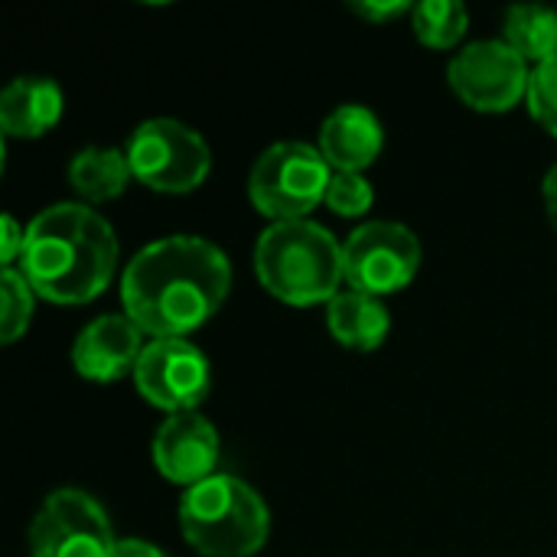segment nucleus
Wrapping results in <instances>:
<instances>
[{
    "label": "nucleus",
    "instance_id": "nucleus-20",
    "mask_svg": "<svg viewBox=\"0 0 557 557\" xmlns=\"http://www.w3.org/2000/svg\"><path fill=\"white\" fill-rule=\"evenodd\" d=\"M372 202H375V189L362 173H336L333 170V180L326 189V206L336 215H343V219L366 215L372 209Z\"/></svg>",
    "mask_w": 557,
    "mask_h": 557
},
{
    "label": "nucleus",
    "instance_id": "nucleus-19",
    "mask_svg": "<svg viewBox=\"0 0 557 557\" xmlns=\"http://www.w3.org/2000/svg\"><path fill=\"white\" fill-rule=\"evenodd\" d=\"M33 297H36V290L29 287L23 271L3 268V274H0V300H3V307H0V343L3 346L16 343L29 330Z\"/></svg>",
    "mask_w": 557,
    "mask_h": 557
},
{
    "label": "nucleus",
    "instance_id": "nucleus-22",
    "mask_svg": "<svg viewBox=\"0 0 557 557\" xmlns=\"http://www.w3.org/2000/svg\"><path fill=\"white\" fill-rule=\"evenodd\" d=\"M352 10H356L362 20H369V23H385V20H395V16H401V13H411L414 7L405 3V0H366V3L356 0Z\"/></svg>",
    "mask_w": 557,
    "mask_h": 557
},
{
    "label": "nucleus",
    "instance_id": "nucleus-3",
    "mask_svg": "<svg viewBox=\"0 0 557 557\" xmlns=\"http://www.w3.org/2000/svg\"><path fill=\"white\" fill-rule=\"evenodd\" d=\"M255 274L268 294L290 307L330 304L346 281L343 245L310 219L271 222L255 245Z\"/></svg>",
    "mask_w": 557,
    "mask_h": 557
},
{
    "label": "nucleus",
    "instance_id": "nucleus-24",
    "mask_svg": "<svg viewBox=\"0 0 557 557\" xmlns=\"http://www.w3.org/2000/svg\"><path fill=\"white\" fill-rule=\"evenodd\" d=\"M111 557H166L157 545L144 542V539H117Z\"/></svg>",
    "mask_w": 557,
    "mask_h": 557
},
{
    "label": "nucleus",
    "instance_id": "nucleus-11",
    "mask_svg": "<svg viewBox=\"0 0 557 557\" xmlns=\"http://www.w3.org/2000/svg\"><path fill=\"white\" fill-rule=\"evenodd\" d=\"M153 467L163 480L180 486H199L215 476L219 467V431L209 418L186 411L170 414L153 434Z\"/></svg>",
    "mask_w": 557,
    "mask_h": 557
},
{
    "label": "nucleus",
    "instance_id": "nucleus-10",
    "mask_svg": "<svg viewBox=\"0 0 557 557\" xmlns=\"http://www.w3.org/2000/svg\"><path fill=\"white\" fill-rule=\"evenodd\" d=\"M134 385L153 408L166 414H186L209 398L212 366L189 339H153L137 362Z\"/></svg>",
    "mask_w": 557,
    "mask_h": 557
},
{
    "label": "nucleus",
    "instance_id": "nucleus-21",
    "mask_svg": "<svg viewBox=\"0 0 557 557\" xmlns=\"http://www.w3.org/2000/svg\"><path fill=\"white\" fill-rule=\"evenodd\" d=\"M529 111L532 117L557 137V59L552 62H542L532 69V78H529Z\"/></svg>",
    "mask_w": 557,
    "mask_h": 557
},
{
    "label": "nucleus",
    "instance_id": "nucleus-15",
    "mask_svg": "<svg viewBox=\"0 0 557 557\" xmlns=\"http://www.w3.org/2000/svg\"><path fill=\"white\" fill-rule=\"evenodd\" d=\"M326 326L339 346L356 352H372L388 339L392 313L382 304V297L362 290H339L326 304Z\"/></svg>",
    "mask_w": 557,
    "mask_h": 557
},
{
    "label": "nucleus",
    "instance_id": "nucleus-4",
    "mask_svg": "<svg viewBox=\"0 0 557 557\" xmlns=\"http://www.w3.org/2000/svg\"><path fill=\"white\" fill-rule=\"evenodd\" d=\"M180 532L202 557H251L268 545L271 512L245 480L215 473L180 499Z\"/></svg>",
    "mask_w": 557,
    "mask_h": 557
},
{
    "label": "nucleus",
    "instance_id": "nucleus-25",
    "mask_svg": "<svg viewBox=\"0 0 557 557\" xmlns=\"http://www.w3.org/2000/svg\"><path fill=\"white\" fill-rule=\"evenodd\" d=\"M542 202H545L548 222L557 228V163L545 173V180H542Z\"/></svg>",
    "mask_w": 557,
    "mask_h": 557
},
{
    "label": "nucleus",
    "instance_id": "nucleus-23",
    "mask_svg": "<svg viewBox=\"0 0 557 557\" xmlns=\"http://www.w3.org/2000/svg\"><path fill=\"white\" fill-rule=\"evenodd\" d=\"M23 248H26V228H20V222L13 215H3V242H0L3 268H10L16 258H23Z\"/></svg>",
    "mask_w": 557,
    "mask_h": 557
},
{
    "label": "nucleus",
    "instance_id": "nucleus-9",
    "mask_svg": "<svg viewBox=\"0 0 557 557\" xmlns=\"http://www.w3.org/2000/svg\"><path fill=\"white\" fill-rule=\"evenodd\" d=\"M117 545L108 512L82 490H55L29 525L33 557H111Z\"/></svg>",
    "mask_w": 557,
    "mask_h": 557
},
{
    "label": "nucleus",
    "instance_id": "nucleus-5",
    "mask_svg": "<svg viewBox=\"0 0 557 557\" xmlns=\"http://www.w3.org/2000/svg\"><path fill=\"white\" fill-rule=\"evenodd\" d=\"M330 180L333 166L320 147L304 140H281L255 160L248 196L251 206L271 222H297L326 202Z\"/></svg>",
    "mask_w": 557,
    "mask_h": 557
},
{
    "label": "nucleus",
    "instance_id": "nucleus-1",
    "mask_svg": "<svg viewBox=\"0 0 557 557\" xmlns=\"http://www.w3.org/2000/svg\"><path fill=\"white\" fill-rule=\"evenodd\" d=\"M232 290L225 251L196 235H170L140 248L121 277L124 313L153 339H186L209 323Z\"/></svg>",
    "mask_w": 557,
    "mask_h": 557
},
{
    "label": "nucleus",
    "instance_id": "nucleus-17",
    "mask_svg": "<svg viewBox=\"0 0 557 557\" xmlns=\"http://www.w3.org/2000/svg\"><path fill=\"white\" fill-rule=\"evenodd\" d=\"M506 42L532 65L557 59V10L542 3H516L503 23Z\"/></svg>",
    "mask_w": 557,
    "mask_h": 557
},
{
    "label": "nucleus",
    "instance_id": "nucleus-14",
    "mask_svg": "<svg viewBox=\"0 0 557 557\" xmlns=\"http://www.w3.org/2000/svg\"><path fill=\"white\" fill-rule=\"evenodd\" d=\"M62 117V88L49 75H20L0 91L3 137L33 140L52 131Z\"/></svg>",
    "mask_w": 557,
    "mask_h": 557
},
{
    "label": "nucleus",
    "instance_id": "nucleus-13",
    "mask_svg": "<svg viewBox=\"0 0 557 557\" xmlns=\"http://www.w3.org/2000/svg\"><path fill=\"white\" fill-rule=\"evenodd\" d=\"M385 131L366 104H339L320 127V153L336 173H362L382 153Z\"/></svg>",
    "mask_w": 557,
    "mask_h": 557
},
{
    "label": "nucleus",
    "instance_id": "nucleus-2",
    "mask_svg": "<svg viewBox=\"0 0 557 557\" xmlns=\"http://www.w3.org/2000/svg\"><path fill=\"white\" fill-rule=\"evenodd\" d=\"M117 268V238L104 215L82 202L42 209L26 225L20 271L52 304H88L104 294Z\"/></svg>",
    "mask_w": 557,
    "mask_h": 557
},
{
    "label": "nucleus",
    "instance_id": "nucleus-7",
    "mask_svg": "<svg viewBox=\"0 0 557 557\" xmlns=\"http://www.w3.org/2000/svg\"><path fill=\"white\" fill-rule=\"evenodd\" d=\"M421 268V242L401 222H366L343 245V271L352 290L385 297L405 290Z\"/></svg>",
    "mask_w": 557,
    "mask_h": 557
},
{
    "label": "nucleus",
    "instance_id": "nucleus-16",
    "mask_svg": "<svg viewBox=\"0 0 557 557\" xmlns=\"http://www.w3.org/2000/svg\"><path fill=\"white\" fill-rule=\"evenodd\" d=\"M131 163L124 150L114 147H85L69 163V183L85 202L117 199L131 183Z\"/></svg>",
    "mask_w": 557,
    "mask_h": 557
},
{
    "label": "nucleus",
    "instance_id": "nucleus-12",
    "mask_svg": "<svg viewBox=\"0 0 557 557\" xmlns=\"http://www.w3.org/2000/svg\"><path fill=\"white\" fill-rule=\"evenodd\" d=\"M144 349V333L127 313H104L75 336L72 366L88 382H117L137 372Z\"/></svg>",
    "mask_w": 557,
    "mask_h": 557
},
{
    "label": "nucleus",
    "instance_id": "nucleus-18",
    "mask_svg": "<svg viewBox=\"0 0 557 557\" xmlns=\"http://www.w3.org/2000/svg\"><path fill=\"white\" fill-rule=\"evenodd\" d=\"M414 36L431 49H454L470 29V10L460 0H421L411 10Z\"/></svg>",
    "mask_w": 557,
    "mask_h": 557
},
{
    "label": "nucleus",
    "instance_id": "nucleus-6",
    "mask_svg": "<svg viewBox=\"0 0 557 557\" xmlns=\"http://www.w3.org/2000/svg\"><path fill=\"white\" fill-rule=\"evenodd\" d=\"M124 153L140 186L173 196L199 189L212 170V150L202 134L173 117H150L137 124Z\"/></svg>",
    "mask_w": 557,
    "mask_h": 557
},
{
    "label": "nucleus",
    "instance_id": "nucleus-8",
    "mask_svg": "<svg viewBox=\"0 0 557 557\" xmlns=\"http://www.w3.org/2000/svg\"><path fill=\"white\" fill-rule=\"evenodd\" d=\"M447 78L473 111L503 114L529 95L532 69L506 39H476L450 59Z\"/></svg>",
    "mask_w": 557,
    "mask_h": 557
}]
</instances>
